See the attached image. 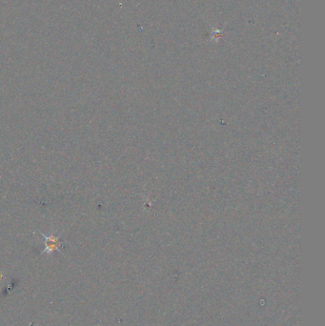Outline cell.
Here are the masks:
<instances>
[{"instance_id": "1", "label": "cell", "mask_w": 325, "mask_h": 326, "mask_svg": "<svg viewBox=\"0 0 325 326\" xmlns=\"http://www.w3.org/2000/svg\"><path fill=\"white\" fill-rule=\"evenodd\" d=\"M40 235L43 238V245H44V249L41 252V254L51 255L54 252L62 253V248L67 242L66 240H61L62 235H55L53 233L44 234L42 232H40Z\"/></svg>"}]
</instances>
